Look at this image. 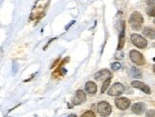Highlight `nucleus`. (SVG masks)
Instances as JSON below:
<instances>
[{
  "label": "nucleus",
  "instance_id": "1",
  "mask_svg": "<svg viewBox=\"0 0 155 117\" xmlns=\"http://www.w3.org/2000/svg\"><path fill=\"white\" fill-rule=\"evenodd\" d=\"M50 3V0H38L35 4L31 14V19H40L44 16L45 11Z\"/></svg>",
  "mask_w": 155,
  "mask_h": 117
},
{
  "label": "nucleus",
  "instance_id": "2",
  "mask_svg": "<svg viewBox=\"0 0 155 117\" xmlns=\"http://www.w3.org/2000/svg\"><path fill=\"white\" fill-rule=\"evenodd\" d=\"M144 23V17L139 11H134L131 14L129 18V25L135 31H140Z\"/></svg>",
  "mask_w": 155,
  "mask_h": 117
},
{
  "label": "nucleus",
  "instance_id": "3",
  "mask_svg": "<svg viewBox=\"0 0 155 117\" xmlns=\"http://www.w3.org/2000/svg\"><path fill=\"white\" fill-rule=\"evenodd\" d=\"M129 57H130V60L132 61L134 64H136V65H138V66L145 65V63H146L145 57L143 56V54H141V52H139L138 51H135V50L130 51Z\"/></svg>",
  "mask_w": 155,
  "mask_h": 117
},
{
  "label": "nucleus",
  "instance_id": "4",
  "mask_svg": "<svg viewBox=\"0 0 155 117\" xmlns=\"http://www.w3.org/2000/svg\"><path fill=\"white\" fill-rule=\"evenodd\" d=\"M97 110H98V113L103 116V117H107L112 112V108L110 106L109 103H107L105 101H102L98 104V107H97Z\"/></svg>",
  "mask_w": 155,
  "mask_h": 117
},
{
  "label": "nucleus",
  "instance_id": "5",
  "mask_svg": "<svg viewBox=\"0 0 155 117\" xmlns=\"http://www.w3.org/2000/svg\"><path fill=\"white\" fill-rule=\"evenodd\" d=\"M131 41L132 43L139 49H145L146 47L147 46V41L146 40V38H144L140 34H137V33H133L131 34Z\"/></svg>",
  "mask_w": 155,
  "mask_h": 117
},
{
  "label": "nucleus",
  "instance_id": "6",
  "mask_svg": "<svg viewBox=\"0 0 155 117\" xmlns=\"http://www.w3.org/2000/svg\"><path fill=\"white\" fill-rule=\"evenodd\" d=\"M124 85L121 83H115L110 88V90L108 91V95H110V96H120L122 93H124Z\"/></svg>",
  "mask_w": 155,
  "mask_h": 117
},
{
  "label": "nucleus",
  "instance_id": "7",
  "mask_svg": "<svg viewBox=\"0 0 155 117\" xmlns=\"http://www.w3.org/2000/svg\"><path fill=\"white\" fill-rule=\"evenodd\" d=\"M85 100H86L85 92L83 91H81V90H78L76 91V94H75V96L73 98V100H72V103H73L74 106H78V105L82 104Z\"/></svg>",
  "mask_w": 155,
  "mask_h": 117
},
{
  "label": "nucleus",
  "instance_id": "8",
  "mask_svg": "<svg viewBox=\"0 0 155 117\" xmlns=\"http://www.w3.org/2000/svg\"><path fill=\"white\" fill-rule=\"evenodd\" d=\"M115 105L118 109L126 110L130 107V100L126 97H119L115 100Z\"/></svg>",
  "mask_w": 155,
  "mask_h": 117
},
{
  "label": "nucleus",
  "instance_id": "9",
  "mask_svg": "<svg viewBox=\"0 0 155 117\" xmlns=\"http://www.w3.org/2000/svg\"><path fill=\"white\" fill-rule=\"evenodd\" d=\"M132 87L136 88V89L138 90H141L142 91H144L147 94H150L151 93V90L150 88L148 87L147 85H146L145 83H143L141 81H138V80H135V81H132V83H131Z\"/></svg>",
  "mask_w": 155,
  "mask_h": 117
},
{
  "label": "nucleus",
  "instance_id": "10",
  "mask_svg": "<svg viewBox=\"0 0 155 117\" xmlns=\"http://www.w3.org/2000/svg\"><path fill=\"white\" fill-rule=\"evenodd\" d=\"M124 42H126V24H124V22H122V29L120 32V35H119V43L117 47L118 51H120L124 48Z\"/></svg>",
  "mask_w": 155,
  "mask_h": 117
},
{
  "label": "nucleus",
  "instance_id": "11",
  "mask_svg": "<svg viewBox=\"0 0 155 117\" xmlns=\"http://www.w3.org/2000/svg\"><path fill=\"white\" fill-rule=\"evenodd\" d=\"M95 79L97 81H105L106 79H108L111 77V72L108 69H102V71L98 72L95 74Z\"/></svg>",
  "mask_w": 155,
  "mask_h": 117
},
{
  "label": "nucleus",
  "instance_id": "12",
  "mask_svg": "<svg viewBox=\"0 0 155 117\" xmlns=\"http://www.w3.org/2000/svg\"><path fill=\"white\" fill-rule=\"evenodd\" d=\"M131 110H132V112H134L135 114H142L146 110V105L142 102L135 103L132 105V107H131Z\"/></svg>",
  "mask_w": 155,
  "mask_h": 117
},
{
  "label": "nucleus",
  "instance_id": "13",
  "mask_svg": "<svg viewBox=\"0 0 155 117\" xmlns=\"http://www.w3.org/2000/svg\"><path fill=\"white\" fill-rule=\"evenodd\" d=\"M97 90H98V87L97 85L94 83L92 81H88L87 83L85 84V91L90 93V94H94V93L97 92Z\"/></svg>",
  "mask_w": 155,
  "mask_h": 117
},
{
  "label": "nucleus",
  "instance_id": "14",
  "mask_svg": "<svg viewBox=\"0 0 155 117\" xmlns=\"http://www.w3.org/2000/svg\"><path fill=\"white\" fill-rule=\"evenodd\" d=\"M143 33H144V35L147 38L152 39V40L155 39V29L145 28L144 30H143Z\"/></svg>",
  "mask_w": 155,
  "mask_h": 117
},
{
  "label": "nucleus",
  "instance_id": "15",
  "mask_svg": "<svg viewBox=\"0 0 155 117\" xmlns=\"http://www.w3.org/2000/svg\"><path fill=\"white\" fill-rule=\"evenodd\" d=\"M130 74L132 77H136V78H141L142 77V72L139 71L138 69L136 68H131V71H130Z\"/></svg>",
  "mask_w": 155,
  "mask_h": 117
},
{
  "label": "nucleus",
  "instance_id": "16",
  "mask_svg": "<svg viewBox=\"0 0 155 117\" xmlns=\"http://www.w3.org/2000/svg\"><path fill=\"white\" fill-rule=\"evenodd\" d=\"M110 83H111V77L110 78H108V79H106L104 82V84H103V87H102V90H101V92L102 93H104L106 90H107V88L109 87V85H110Z\"/></svg>",
  "mask_w": 155,
  "mask_h": 117
},
{
  "label": "nucleus",
  "instance_id": "17",
  "mask_svg": "<svg viewBox=\"0 0 155 117\" xmlns=\"http://www.w3.org/2000/svg\"><path fill=\"white\" fill-rule=\"evenodd\" d=\"M122 68V65L120 62H114L111 64V69L113 71H118V69H120Z\"/></svg>",
  "mask_w": 155,
  "mask_h": 117
},
{
  "label": "nucleus",
  "instance_id": "18",
  "mask_svg": "<svg viewBox=\"0 0 155 117\" xmlns=\"http://www.w3.org/2000/svg\"><path fill=\"white\" fill-rule=\"evenodd\" d=\"M81 117H96V115H95L94 112H91V110H87V112H85Z\"/></svg>",
  "mask_w": 155,
  "mask_h": 117
},
{
  "label": "nucleus",
  "instance_id": "19",
  "mask_svg": "<svg viewBox=\"0 0 155 117\" xmlns=\"http://www.w3.org/2000/svg\"><path fill=\"white\" fill-rule=\"evenodd\" d=\"M147 14L150 15V16H153V17H155V7H151V8H150L147 11Z\"/></svg>",
  "mask_w": 155,
  "mask_h": 117
},
{
  "label": "nucleus",
  "instance_id": "20",
  "mask_svg": "<svg viewBox=\"0 0 155 117\" xmlns=\"http://www.w3.org/2000/svg\"><path fill=\"white\" fill-rule=\"evenodd\" d=\"M147 117H155V110L151 109V110H148L146 114Z\"/></svg>",
  "mask_w": 155,
  "mask_h": 117
},
{
  "label": "nucleus",
  "instance_id": "21",
  "mask_svg": "<svg viewBox=\"0 0 155 117\" xmlns=\"http://www.w3.org/2000/svg\"><path fill=\"white\" fill-rule=\"evenodd\" d=\"M147 3L150 7H154L155 6V0H147Z\"/></svg>",
  "mask_w": 155,
  "mask_h": 117
},
{
  "label": "nucleus",
  "instance_id": "22",
  "mask_svg": "<svg viewBox=\"0 0 155 117\" xmlns=\"http://www.w3.org/2000/svg\"><path fill=\"white\" fill-rule=\"evenodd\" d=\"M74 23H75V21H72V22H70V24L66 27V30H68V29H69V27L71 26V25H72V24H74Z\"/></svg>",
  "mask_w": 155,
  "mask_h": 117
},
{
  "label": "nucleus",
  "instance_id": "23",
  "mask_svg": "<svg viewBox=\"0 0 155 117\" xmlns=\"http://www.w3.org/2000/svg\"><path fill=\"white\" fill-rule=\"evenodd\" d=\"M67 117H77V115L76 114H69Z\"/></svg>",
  "mask_w": 155,
  "mask_h": 117
},
{
  "label": "nucleus",
  "instance_id": "24",
  "mask_svg": "<svg viewBox=\"0 0 155 117\" xmlns=\"http://www.w3.org/2000/svg\"><path fill=\"white\" fill-rule=\"evenodd\" d=\"M153 72H154V73H155V65L153 66Z\"/></svg>",
  "mask_w": 155,
  "mask_h": 117
},
{
  "label": "nucleus",
  "instance_id": "25",
  "mask_svg": "<svg viewBox=\"0 0 155 117\" xmlns=\"http://www.w3.org/2000/svg\"><path fill=\"white\" fill-rule=\"evenodd\" d=\"M154 23H155V20H154Z\"/></svg>",
  "mask_w": 155,
  "mask_h": 117
}]
</instances>
